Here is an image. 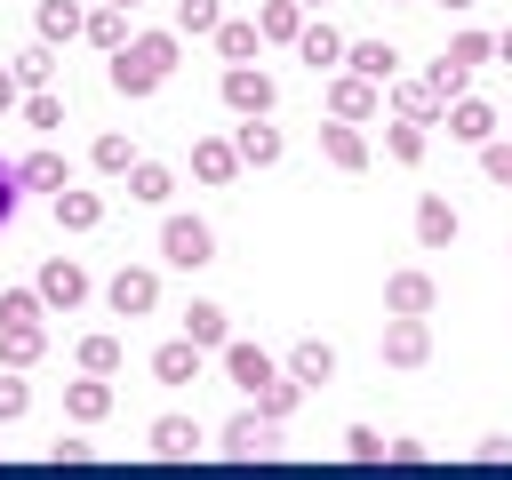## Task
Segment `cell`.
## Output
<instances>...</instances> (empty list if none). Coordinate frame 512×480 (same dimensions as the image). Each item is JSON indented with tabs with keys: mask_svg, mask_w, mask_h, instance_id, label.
Here are the masks:
<instances>
[{
	"mask_svg": "<svg viewBox=\"0 0 512 480\" xmlns=\"http://www.w3.org/2000/svg\"><path fill=\"white\" fill-rule=\"evenodd\" d=\"M440 128H448L456 144H472V152H480V144H496V104H480V96H456Z\"/></svg>",
	"mask_w": 512,
	"mask_h": 480,
	"instance_id": "cell-12",
	"label": "cell"
},
{
	"mask_svg": "<svg viewBox=\"0 0 512 480\" xmlns=\"http://www.w3.org/2000/svg\"><path fill=\"white\" fill-rule=\"evenodd\" d=\"M344 48H352V40H344L336 24H320V16H312V24L296 32V56H304L312 72H344Z\"/></svg>",
	"mask_w": 512,
	"mask_h": 480,
	"instance_id": "cell-14",
	"label": "cell"
},
{
	"mask_svg": "<svg viewBox=\"0 0 512 480\" xmlns=\"http://www.w3.org/2000/svg\"><path fill=\"white\" fill-rule=\"evenodd\" d=\"M32 288H40V304H48V312H72V304H88V272H80L72 256H40Z\"/></svg>",
	"mask_w": 512,
	"mask_h": 480,
	"instance_id": "cell-6",
	"label": "cell"
},
{
	"mask_svg": "<svg viewBox=\"0 0 512 480\" xmlns=\"http://www.w3.org/2000/svg\"><path fill=\"white\" fill-rule=\"evenodd\" d=\"M32 32H40L48 48H56V40H88V8H80V0H40Z\"/></svg>",
	"mask_w": 512,
	"mask_h": 480,
	"instance_id": "cell-21",
	"label": "cell"
},
{
	"mask_svg": "<svg viewBox=\"0 0 512 480\" xmlns=\"http://www.w3.org/2000/svg\"><path fill=\"white\" fill-rule=\"evenodd\" d=\"M24 408H32V392H24V368H8V376H0V424H16Z\"/></svg>",
	"mask_w": 512,
	"mask_h": 480,
	"instance_id": "cell-44",
	"label": "cell"
},
{
	"mask_svg": "<svg viewBox=\"0 0 512 480\" xmlns=\"http://www.w3.org/2000/svg\"><path fill=\"white\" fill-rule=\"evenodd\" d=\"M160 264H176V272L216 264V232H208L200 216H160Z\"/></svg>",
	"mask_w": 512,
	"mask_h": 480,
	"instance_id": "cell-2",
	"label": "cell"
},
{
	"mask_svg": "<svg viewBox=\"0 0 512 480\" xmlns=\"http://www.w3.org/2000/svg\"><path fill=\"white\" fill-rule=\"evenodd\" d=\"M48 216H56L64 232H96V224H104V192H80V184H64V192L48 200Z\"/></svg>",
	"mask_w": 512,
	"mask_h": 480,
	"instance_id": "cell-19",
	"label": "cell"
},
{
	"mask_svg": "<svg viewBox=\"0 0 512 480\" xmlns=\"http://www.w3.org/2000/svg\"><path fill=\"white\" fill-rule=\"evenodd\" d=\"M440 56H448V64H464V72H480V64L496 56V32H456V40L440 48Z\"/></svg>",
	"mask_w": 512,
	"mask_h": 480,
	"instance_id": "cell-38",
	"label": "cell"
},
{
	"mask_svg": "<svg viewBox=\"0 0 512 480\" xmlns=\"http://www.w3.org/2000/svg\"><path fill=\"white\" fill-rule=\"evenodd\" d=\"M296 8H328V0H296Z\"/></svg>",
	"mask_w": 512,
	"mask_h": 480,
	"instance_id": "cell-50",
	"label": "cell"
},
{
	"mask_svg": "<svg viewBox=\"0 0 512 480\" xmlns=\"http://www.w3.org/2000/svg\"><path fill=\"white\" fill-rule=\"evenodd\" d=\"M248 400H256V416H272V424H288V416H296V400H304V384H296V376L280 368V376H272V384H256Z\"/></svg>",
	"mask_w": 512,
	"mask_h": 480,
	"instance_id": "cell-30",
	"label": "cell"
},
{
	"mask_svg": "<svg viewBox=\"0 0 512 480\" xmlns=\"http://www.w3.org/2000/svg\"><path fill=\"white\" fill-rule=\"evenodd\" d=\"M344 72L392 88V80H400V48H392V40H352V48H344Z\"/></svg>",
	"mask_w": 512,
	"mask_h": 480,
	"instance_id": "cell-15",
	"label": "cell"
},
{
	"mask_svg": "<svg viewBox=\"0 0 512 480\" xmlns=\"http://www.w3.org/2000/svg\"><path fill=\"white\" fill-rule=\"evenodd\" d=\"M16 200H24V176H16V160H0V224L16 216Z\"/></svg>",
	"mask_w": 512,
	"mask_h": 480,
	"instance_id": "cell-45",
	"label": "cell"
},
{
	"mask_svg": "<svg viewBox=\"0 0 512 480\" xmlns=\"http://www.w3.org/2000/svg\"><path fill=\"white\" fill-rule=\"evenodd\" d=\"M112 400H120V392H112V376H88V368H80V376L64 384V416H72V424H104V416H112Z\"/></svg>",
	"mask_w": 512,
	"mask_h": 480,
	"instance_id": "cell-11",
	"label": "cell"
},
{
	"mask_svg": "<svg viewBox=\"0 0 512 480\" xmlns=\"http://www.w3.org/2000/svg\"><path fill=\"white\" fill-rule=\"evenodd\" d=\"M288 376L312 392V384H336V344H320V336H296V352H288Z\"/></svg>",
	"mask_w": 512,
	"mask_h": 480,
	"instance_id": "cell-20",
	"label": "cell"
},
{
	"mask_svg": "<svg viewBox=\"0 0 512 480\" xmlns=\"http://www.w3.org/2000/svg\"><path fill=\"white\" fill-rule=\"evenodd\" d=\"M224 376H232L240 392H256V384H272L280 368H272V352H264V344H224Z\"/></svg>",
	"mask_w": 512,
	"mask_h": 480,
	"instance_id": "cell-28",
	"label": "cell"
},
{
	"mask_svg": "<svg viewBox=\"0 0 512 480\" xmlns=\"http://www.w3.org/2000/svg\"><path fill=\"white\" fill-rule=\"evenodd\" d=\"M384 112V88L360 80V72H328V120H376Z\"/></svg>",
	"mask_w": 512,
	"mask_h": 480,
	"instance_id": "cell-7",
	"label": "cell"
},
{
	"mask_svg": "<svg viewBox=\"0 0 512 480\" xmlns=\"http://www.w3.org/2000/svg\"><path fill=\"white\" fill-rule=\"evenodd\" d=\"M432 296H440V288H432V272H416V264L384 280V312H400V320H424V312H432Z\"/></svg>",
	"mask_w": 512,
	"mask_h": 480,
	"instance_id": "cell-13",
	"label": "cell"
},
{
	"mask_svg": "<svg viewBox=\"0 0 512 480\" xmlns=\"http://www.w3.org/2000/svg\"><path fill=\"white\" fill-rule=\"evenodd\" d=\"M80 368H88V376H120V336H112V328L80 336Z\"/></svg>",
	"mask_w": 512,
	"mask_h": 480,
	"instance_id": "cell-36",
	"label": "cell"
},
{
	"mask_svg": "<svg viewBox=\"0 0 512 480\" xmlns=\"http://www.w3.org/2000/svg\"><path fill=\"white\" fill-rule=\"evenodd\" d=\"M40 288H0V320H40Z\"/></svg>",
	"mask_w": 512,
	"mask_h": 480,
	"instance_id": "cell-43",
	"label": "cell"
},
{
	"mask_svg": "<svg viewBox=\"0 0 512 480\" xmlns=\"http://www.w3.org/2000/svg\"><path fill=\"white\" fill-rule=\"evenodd\" d=\"M144 448H152V456H168V464H184V456H200V448H208V432H200V416H152Z\"/></svg>",
	"mask_w": 512,
	"mask_h": 480,
	"instance_id": "cell-10",
	"label": "cell"
},
{
	"mask_svg": "<svg viewBox=\"0 0 512 480\" xmlns=\"http://www.w3.org/2000/svg\"><path fill=\"white\" fill-rule=\"evenodd\" d=\"M8 72H16V88L32 96V88H48V72H56V48H48V40H32V48H16V56H8Z\"/></svg>",
	"mask_w": 512,
	"mask_h": 480,
	"instance_id": "cell-32",
	"label": "cell"
},
{
	"mask_svg": "<svg viewBox=\"0 0 512 480\" xmlns=\"http://www.w3.org/2000/svg\"><path fill=\"white\" fill-rule=\"evenodd\" d=\"M48 352V320H0V368H32Z\"/></svg>",
	"mask_w": 512,
	"mask_h": 480,
	"instance_id": "cell-17",
	"label": "cell"
},
{
	"mask_svg": "<svg viewBox=\"0 0 512 480\" xmlns=\"http://www.w3.org/2000/svg\"><path fill=\"white\" fill-rule=\"evenodd\" d=\"M104 8H136V0H104Z\"/></svg>",
	"mask_w": 512,
	"mask_h": 480,
	"instance_id": "cell-51",
	"label": "cell"
},
{
	"mask_svg": "<svg viewBox=\"0 0 512 480\" xmlns=\"http://www.w3.org/2000/svg\"><path fill=\"white\" fill-rule=\"evenodd\" d=\"M344 456H352V464H384V432H376V424H352V432H344Z\"/></svg>",
	"mask_w": 512,
	"mask_h": 480,
	"instance_id": "cell-41",
	"label": "cell"
},
{
	"mask_svg": "<svg viewBox=\"0 0 512 480\" xmlns=\"http://www.w3.org/2000/svg\"><path fill=\"white\" fill-rule=\"evenodd\" d=\"M8 112H24V88H16V72L0 64V120H8Z\"/></svg>",
	"mask_w": 512,
	"mask_h": 480,
	"instance_id": "cell-48",
	"label": "cell"
},
{
	"mask_svg": "<svg viewBox=\"0 0 512 480\" xmlns=\"http://www.w3.org/2000/svg\"><path fill=\"white\" fill-rule=\"evenodd\" d=\"M176 40H184V32H136V40L112 56V72H104V80H112L120 96H152V88L176 72Z\"/></svg>",
	"mask_w": 512,
	"mask_h": 480,
	"instance_id": "cell-1",
	"label": "cell"
},
{
	"mask_svg": "<svg viewBox=\"0 0 512 480\" xmlns=\"http://www.w3.org/2000/svg\"><path fill=\"white\" fill-rule=\"evenodd\" d=\"M424 80H432V96H440V104L472 96V72H464V64H448V56H440V64H424Z\"/></svg>",
	"mask_w": 512,
	"mask_h": 480,
	"instance_id": "cell-39",
	"label": "cell"
},
{
	"mask_svg": "<svg viewBox=\"0 0 512 480\" xmlns=\"http://www.w3.org/2000/svg\"><path fill=\"white\" fill-rule=\"evenodd\" d=\"M168 192H176V168H168V160H136V168H128V200L168 208Z\"/></svg>",
	"mask_w": 512,
	"mask_h": 480,
	"instance_id": "cell-29",
	"label": "cell"
},
{
	"mask_svg": "<svg viewBox=\"0 0 512 480\" xmlns=\"http://www.w3.org/2000/svg\"><path fill=\"white\" fill-rule=\"evenodd\" d=\"M216 448H224V456H240V464H248V456H280V424H272V416H256V400H248V408L216 432Z\"/></svg>",
	"mask_w": 512,
	"mask_h": 480,
	"instance_id": "cell-5",
	"label": "cell"
},
{
	"mask_svg": "<svg viewBox=\"0 0 512 480\" xmlns=\"http://www.w3.org/2000/svg\"><path fill=\"white\" fill-rule=\"evenodd\" d=\"M216 88H224V104H232L240 120H264V112H272V96H280L264 64H224V80H216Z\"/></svg>",
	"mask_w": 512,
	"mask_h": 480,
	"instance_id": "cell-3",
	"label": "cell"
},
{
	"mask_svg": "<svg viewBox=\"0 0 512 480\" xmlns=\"http://www.w3.org/2000/svg\"><path fill=\"white\" fill-rule=\"evenodd\" d=\"M256 48H264V24L256 16H224L216 24V56L224 64H256Z\"/></svg>",
	"mask_w": 512,
	"mask_h": 480,
	"instance_id": "cell-22",
	"label": "cell"
},
{
	"mask_svg": "<svg viewBox=\"0 0 512 480\" xmlns=\"http://www.w3.org/2000/svg\"><path fill=\"white\" fill-rule=\"evenodd\" d=\"M456 240V208H448V192H424L416 200V248H448Z\"/></svg>",
	"mask_w": 512,
	"mask_h": 480,
	"instance_id": "cell-26",
	"label": "cell"
},
{
	"mask_svg": "<svg viewBox=\"0 0 512 480\" xmlns=\"http://www.w3.org/2000/svg\"><path fill=\"white\" fill-rule=\"evenodd\" d=\"M320 160L344 168V176H360V168L376 160V144L360 136V120H328V128H320Z\"/></svg>",
	"mask_w": 512,
	"mask_h": 480,
	"instance_id": "cell-9",
	"label": "cell"
},
{
	"mask_svg": "<svg viewBox=\"0 0 512 480\" xmlns=\"http://www.w3.org/2000/svg\"><path fill=\"white\" fill-rule=\"evenodd\" d=\"M88 456H96L88 440H56V448H48V464H88Z\"/></svg>",
	"mask_w": 512,
	"mask_h": 480,
	"instance_id": "cell-47",
	"label": "cell"
},
{
	"mask_svg": "<svg viewBox=\"0 0 512 480\" xmlns=\"http://www.w3.org/2000/svg\"><path fill=\"white\" fill-rule=\"evenodd\" d=\"M376 352H384V368H424L432 360V328L424 320H384V336H376Z\"/></svg>",
	"mask_w": 512,
	"mask_h": 480,
	"instance_id": "cell-8",
	"label": "cell"
},
{
	"mask_svg": "<svg viewBox=\"0 0 512 480\" xmlns=\"http://www.w3.org/2000/svg\"><path fill=\"white\" fill-rule=\"evenodd\" d=\"M216 24H224V8H216V0H176V24H168V32H192V40H216Z\"/></svg>",
	"mask_w": 512,
	"mask_h": 480,
	"instance_id": "cell-37",
	"label": "cell"
},
{
	"mask_svg": "<svg viewBox=\"0 0 512 480\" xmlns=\"http://www.w3.org/2000/svg\"><path fill=\"white\" fill-rule=\"evenodd\" d=\"M16 176H24V192H48V200H56L64 184H72L64 152H48V144H40V152H24V160H16Z\"/></svg>",
	"mask_w": 512,
	"mask_h": 480,
	"instance_id": "cell-25",
	"label": "cell"
},
{
	"mask_svg": "<svg viewBox=\"0 0 512 480\" xmlns=\"http://www.w3.org/2000/svg\"><path fill=\"white\" fill-rule=\"evenodd\" d=\"M152 376H160V384H200V344H192V336H168V344L152 352Z\"/></svg>",
	"mask_w": 512,
	"mask_h": 480,
	"instance_id": "cell-27",
	"label": "cell"
},
{
	"mask_svg": "<svg viewBox=\"0 0 512 480\" xmlns=\"http://www.w3.org/2000/svg\"><path fill=\"white\" fill-rule=\"evenodd\" d=\"M256 24H264V40H296V32L312 24V8H296V0H264Z\"/></svg>",
	"mask_w": 512,
	"mask_h": 480,
	"instance_id": "cell-35",
	"label": "cell"
},
{
	"mask_svg": "<svg viewBox=\"0 0 512 480\" xmlns=\"http://www.w3.org/2000/svg\"><path fill=\"white\" fill-rule=\"evenodd\" d=\"M480 176L512 192V136H496V144H480Z\"/></svg>",
	"mask_w": 512,
	"mask_h": 480,
	"instance_id": "cell-42",
	"label": "cell"
},
{
	"mask_svg": "<svg viewBox=\"0 0 512 480\" xmlns=\"http://www.w3.org/2000/svg\"><path fill=\"white\" fill-rule=\"evenodd\" d=\"M88 40H96L104 56H120V48L136 40V32H128V8H104V0H96V8H88Z\"/></svg>",
	"mask_w": 512,
	"mask_h": 480,
	"instance_id": "cell-31",
	"label": "cell"
},
{
	"mask_svg": "<svg viewBox=\"0 0 512 480\" xmlns=\"http://www.w3.org/2000/svg\"><path fill=\"white\" fill-rule=\"evenodd\" d=\"M104 304H112L120 320H144V312L160 304V272H152V264H120V272L104 280Z\"/></svg>",
	"mask_w": 512,
	"mask_h": 480,
	"instance_id": "cell-4",
	"label": "cell"
},
{
	"mask_svg": "<svg viewBox=\"0 0 512 480\" xmlns=\"http://www.w3.org/2000/svg\"><path fill=\"white\" fill-rule=\"evenodd\" d=\"M424 456H432L424 440H384V464H424Z\"/></svg>",
	"mask_w": 512,
	"mask_h": 480,
	"instance_id": "cell-46",
	"label": "cell"
},
{
	"mask_svg": "<svg viewBox=\"0 0 512 480\" xmlns=\"http://www.w3.org/2000/svg\"><path fill=\"white\" fill-rule=\"evenodd\" d=\"M384 152H392L400 168H416V160L432 152V128H424V120H392V128H384Z\"/></svg>",
	"mask_w": 512,
	"mask_h": 480,
	"instance_id": "cell-33",
	"label": "cell"
},
{
	"mask_svg": "<svg viewBox=\"0 0 512 480\" xmlns=\"http://www.w3.org/2000/svg\"><path fill=\"white\" fill-rule=\"evenodd\" d=\"M24 128H40V136H48V128H64V96L32 88V96H24Z\"/></svg>",
	"mask_w": 512,
	"mask_h": 480,
	"instance_id": "cell-40",
	"label": "cell"
},
{
	"mask_svg": "<svg viewBox=\"0 0 512 480\" xmlns=\"http://www.w3.org/2000/svg\"><path fill=\"white\" fill-rule=\"evenodd\" d=\"M88 160H96V168H104V176H128V168H136V160H144V152H136V144H128V136H120V128H104V136H96V144H88Z\"/></svg>",
	"mask_w": 512,
	"mask_h": 480,
	"instance_id": "cell-34",
	"label": "cell"
},
{
	"mask_svg": "<svg viewBox=\"0 0 512 480\" xmlns=\"http://www.w3.org/2000/svg\"><path fill=\"white\" fill-rule=\"evenodd\" d=\"M392 112H400V120H424V128L448 120V104L432 96V80H392Z\"/></svg>",
	"mask_w": 512,
	"mask_h": 480,
	"instance_id": "cell-23",
	"label": "cell"
},
{
	"mask_svg": "<svg viewBox=\"0 0 512 480\" xmlns=\"http://www.w3.org/2000/svg\"><path fill=\"white\" fill-rule=\"evenodd\" d=\"M184 336H192L200 352H224V344H232V312L208 304V296H192V304H184Z\"/></svg>",
	"mask_w": 512,
	"mask_h": 480,
	"instance_id": "cell-16",
	"label": "cell"
},
{
	"mask_svg": "<svg viewBox=\"0 0 512 480\" xmlns=\"http://www.w3.org/2000/svg\"><path fill=\"white\" fill-rule=\"evenodd\" d=\"M496 56H504V64H512V24H504V32H496Z\"/></svg>",
	"mask_w": 512,
	"mask_h": 480,
	"instance_id": "cell-49",
	"label": "cell"
},
{
	"mask_svg": "<svg viewBox=\"0 0 512 480\" xmlns=\"http://www.w3.org/2000/svg\"><path fill=\"white\" fill-rule=\"evenodd\" d=\"M232 144H240V168H272V160L288 152V136H280V128H264V120H240V128H232Z\"/></svg>",
	"mask_w": 512,
	"mask_h": 480,
	"instance_id": "cell-24",
	"label": "cell"
},
{
	"mask_svg": "<svg viewBox=\"0 0 512 480\" xmlns=\"http://www.w3.org/2000/svg\"><path fill=\"white\" fill-rule=\"evenodd\" d=\"M192 176H200V184H232V176H240V144H232V136H200V144H192Z\"/></svg>",
	"mask_w": 512,
	"mask_h": 480,
	"instance_id": "cell-18",
	"label": "cell"
}]
</instances>
